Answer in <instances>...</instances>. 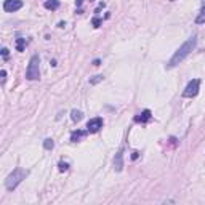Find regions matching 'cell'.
<instances>
[{"mask_svg": "<svg viewBox=\"0 0 205 205\" xmlns=\"http://www.w3.org/2000/svg\"><path fill=\"white\" fill-rule=\"evenodd\" d=\"M196 45H197V35L194 34V35H191L187 40H186V42L178 48V50H176L175 51V54H173V56H172V59L168 61V64H167V67H168V69H172V67H175V66H178L186 56H187V54L191 53V51H192L194 48H196Z\"/></svg>", "mask_w": 205, "mask_h": 205, "instance_id": "cell-1", "label": "cell"}, {"mask_svg": "<svg viewBox=\"0 0 205 205\" xmlns=\"http://www.w3.org/2000/svg\"><path fill=\"white\" fill-rule=\"evenodd\" d=\"M29 175V172L27 170H23V168H15L13 170V173H10L8 176H7V180H5V186H7V189L8 191H13L15 189L26 176Z\"/></svg>", "mask_w": 205, "mask_h": 205, "instance_id": "cell-2", "label": "cell"}, {"mask_svg": "<svg viewBox=\"0 0 205 205\" xmlns=\"http://www.w3.org/2000/svg\"><path fill=\"white\" fill-rule=\"evenodd\" d=\"M26 79L27 80H38L40 79V58H38V54H34L31 58L27 71H26Z\"/></svg>", "mask_w": 205, "mask_h": 205, "instance_id": "cell-3", "label": "cell"}, {"mask_svg": "<svg viewBox=\"0 0 205 205\" xmlns=\"http://www.w3.org/2000/svg\"><path fill=\"white\" fill-rule=\"evenodd\" d=\"M199 87H200V80H199V79L191 80L189 84L186 85L184 91H183V96H184V98H194V96H197Z\"/></svg>", "mask_w": 205, "mask_h": 205, "instance_id": "cell-4", "label": "cell"}, {"mask_svg": "<svg viewBox=\"0 0 205 205\" xmlns=\"http://www.w3.org/2000/svg\"><path fill=\"white\" fill-rule=\"evenodd\" d=\"M103 128V119L101 117H95L91 120H88V124H87V131L88 133H96Z\"/></svg>", "mask_w": 205, "mask_h": 205, "instance_id": "cell-5", "label": "cell"}, {"mask_svg": "<svg viewBox=\"0 0 205 205\" xmlns=\"http://www.w3.org/2000/svg\"><path fill=\"white\" fill-rule=\"evenodd\" d=\"M19 8H23V0H5L3 2V10L8 13L18 11Z\"/></svg>", "mask_w": 205, "mask_h": 205, "instance_id": "cell-6", "label": "cell"}, {"mask_svg": "<svg viewBox=\"0 0 205 205\" xmlns=\"http://www.w3.org/2000/svg\"><path fill=\"white\" fill-rule=\"evenodd\" d=\"M151 119H152V115H151V111H149V109H144L143 112H140L138 115H135L136 124H146V122H149Z\"/></svg>", "mask_w": 205, "mask_h": 205, "instance_id": "cell-7", "label": "cell"}, {"mask_svg": "<svg viewBox=\"0 0 205 205\" xmlns=\"http://www.w3.org/2000/svg\"><path fill=\"white\" fill-rule=\"evenodd\" d=\"M114 165H115V172H122V168H124V152H122V151H119L115 154Z\"/></svg>", "mask_w": 205, "mask_h": 205, "instance_id": "cell-8", "label": "cell"}, {"mask_svg": "<svg viewBox=\"0 0 205 205\" xmlns=\"http://www.w3.org/2000/svg\"><path fill=\"white\" fill-rule=\"evenodd\" d=\"M85 135H87V131H84V130H75V131L71 133V141H72V143H77L79 140L84 138Z\"/></svg>", "mask_w": 205, "mask_h": 205, "instance_id": "cell-9", "label": "cell"}, {"mask_svg": "<svg viewBox=\"0 0 205 205\" xmlns=\"http://www.w3.org/2000/svg\"><path fill=\"white\" fill-rule=\"evenodd\" d=\"M44 7L47 10H58L59 8V0H45Z\"/></svg>", "mask_w": 205, "mask_h": 205, "instance_id": "cell-10", "label": "cell"}, {"mask_svg": "<svg viewBox=\"0 0 205 205\" xmlns=\"http://www.w3.org/2000/svg\"><path fill=\"white\" fill-rule=\"evenodd\" d=\"M82 117H84L82 111H77V109H74V111L71 112V119H72V122H79V120H82Z\"/></svg>", "mask_w": 205, "mask_h": 205, "instance_id": "cell-11", "label": "cell"}, {"mask_svg": "<svg viewBox=\"0 0 205 205\" xmlns=\"http://www.w3.org/2000/svg\"><path fill=\"white\" fill-rule=\"evenodd\" d=\"M196 23H197V24H203V23H205V5L200 8V11H199V16L196 18Z\"/></svg>", "mask_w": 205, "mask_h": 205, "instance_id": "cell-12", "label": "cell"}, {"mask_svg": "<svg viewBox=\"0 0 205 205\" xmlns=\"http://www.w3.org/2000/svg\"><path fill=\"white\" fill-rule=\"evenodd\" d=\"M24 47H26V38H23V37L16 38V50L18 51H24Z\"/></svg>", "mask_w": 205, "mask_h": 205, "instance_id": "cell-13", "label": "cell"}, {"mask_svg": "<svg viewBox=\"0 0 205 205\" xmlns=\"http://www.w3.org/2000/svg\"><path fill=\"white\" fill-rule=\"evenodd\" d=\"M44 147H45V149H48V151H50V149H53V147H54V143H53V140L47 138V140L44 141Z\"/></svg>", "mask_w": 205, "mask_h": 205, "instance_id": "cell-14", "label": "cell"}, {"mask_svg": "<svg viewBox=\"0 0 205 205\" xmlns=\"http://www.w3.org/2000/svg\"><path fill=\"white\" fill-rule=\"evenodd\" d=\"M101 80H103V75H95V77L90 79V84L91 85H96V84H100Z\"/></svg>", "mask_w": 205, "mask_h": 205, "instance_id": "cell-15", "label": "cell"}, {"mask_svg": "<svg viewBox=\"0 0 205 205\" xmlns=\"http://www.w3.org/2000/svg\"><path fill=\"white\" fill-rule=\"evenodd\" d=\"M101 23H103V21H101L100 18H93V19H91V24H93V27H100V26H101Z\"/></svg>", "mask_w": 205, "mask_h": 205, "instance_id": "cell-16", "label": "cell"}, {"mask_svg": "<svg viewBox=\"0 0 205 205\" xmlns=\"http://www.w3.org/2000/svg\"><path fill=\"white\" fill-rule=\"evenodd\" d=\"M67 168H69V165L66 162H59V172H66Z\"/></svg>", "mask_w": 205, "mask_h": 205, "instance_id": "cell-17", "label": "cell"}, {"mask_svg": "<svg viewBox=\"0 0 205 205\" xmlns=\"http://www.w3.org/2000/svg\"><path fill=\"white\" fill-rule=\"evenodd\" d=\"M0 75H2V84H5V79H7V71H5V69H2Z\"/></svg>", "mask_w": 205, "mask_h": 205, "instance_id": "cell-18", "label": "cell"}, {"mask_svg": "<svg viewBox=\"0 0 205 205\" xmlns=\"http://www.w3.org/2000/svg\"><path fill=\"white\" fill-rule=\"evenodd\" d=\"M8 53H10L8 48H2V56H3V58H8Z\"/></svg>", "mask_w": 205, "mask_h": 205, "instance_id": "cell-19", "label": "cell"}, {"mask_svg": "<svg viewBox=\"0 0 205 205\" xmlns=\"http://www.w3.org/2000/svg\"><path fill=\"white\" fill-rule=\"evenodd\" d=\"M138 157H140V152H136V151H135V152L131 154V159H133V160H136Z\"/></svg>", "mask_w": 205, "mask_h": 205, "instance_id": "cell-20", "label": "cell"}, {"mask_svg": "<svg viewBox=\"0 0 205 205\" xmlns=\"http://www.w3.org/2000/svg\"><path fill=\"white\" fill-rule=\"evenodd\" d=\"M100 63H101L100 59H95V61H93V64H95V66H100Z\"/></svg>", "mask_w": 205, "mask_h": 205, "instance_id": "cell-21", "label": "cell"}, {"mask_svg": "<svg viewBox=\"0 0 205 205\" xmlns=\"http://www.w3.org/2000/svg\"><path fill=\"white\" fill-rule=\"evenodd\" d=\"M82 2H84V0H77V2H75V5H77V7H80V5H82Z\"/></svg>", "mask_w": 205, "mask_h": 205, "instance_id": "cell-22", "label": "cell"}]
</instances>
